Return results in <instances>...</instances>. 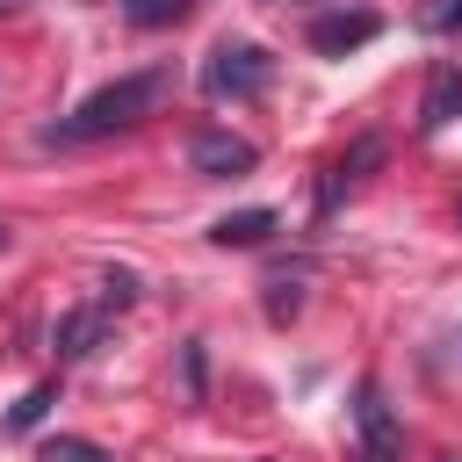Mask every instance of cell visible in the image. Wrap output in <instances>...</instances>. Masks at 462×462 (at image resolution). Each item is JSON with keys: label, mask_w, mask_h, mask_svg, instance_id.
I'll return each instance as SVG.
<instances>
[{"label": "cell", "mask_w": 462, "mask_h": 462, "mask_svg": "<svg viewBox=\"0 0 462 462\" xmlns=\"http://www.w3.org/2000/svg\"><path fill=\"white\" fill-rule=\"evenodd\" d=\"M166 94H173V65L123 72V79H108V87H94L65 123H51V130H43V144H94V137H116V130H130V123L159 116V101H166Z\"/></svg>", "instance_id": "1"}, {"label": "cell", "mask_w": 462, "mask_h": 462, "mask_svg": "<svg viewBox=\"0 0 462 462\" xmlns=\"http://www.w3.org/2000/svg\"><path fill=\"white\" fill-rule=\"evenodd\" d=\"M267 87H274V58H267V43L224 36V43L202 58V94H209V101H260Z\"/></svg>", "instance_id": "2"}, {"label": "cell", "mask_w": 462, "mask_h": 462, "mask_svg": "<svg viewBox=\"0 0 462 462\" xmlns=\"http://www.w3.org/2000/svg\"><path fill=\"white\" fill-rule=\"evenodd\" d=\"M354 426H361V440H354L346 462H404V433H397V419L383 404V383H361L354 390Z\"/></svg>", "instance_id": "3"}, {"label": "cell", "mask_w": 462, "mask_h": 462, "mask_svg": "<svg viewBox=\"0 0 462 462\" xmlns=\"http://www.w3.org/2000/svg\"><path fill=\"white\" fill-rule=\"evenodd\" d=\"M188 166L202 173V180H238V173H253L260 166V144L253 137H238V130H195L188 137Z\"/></svg>", "instance_id": "4"}, {"label": "cell", "mask_w": 462, "mask_h": 462, "mask_svg": "<svg viewBox=\"0 0 462 462\" xmlns=\"http://www.w3.org/2000/svg\"><path fill=\"white\" fill-rule=\"evenodd\" d=\"M375 36H383V14L375 7H332V14H310V29H303V43L318 58H346V51L375 43Z\"/></svg>", "instance_id": "5"}, {"label": "cell", "mask_w": 462, "mask_h": 462, "mask_svg": "<svg viewBox=\"0 0 462 462\" xmlns=\"http://www.w3.org/2000/svg\"><path fill=\"white\" fill-rule=\"evenodd\" d=\"M462 116V65L455 58H440L433 72H426V101H419V130H448Z\"/></svg>", "instance_id": "6"}, {"label": "cell", "mask_w": 462, "mask_h": 462, "mask_svg": "<svg viewBox=\"0 0 462 462\" xmlns=\"http://www.w3.org/2000/svg\"><path fill=\"white\" fill-rule=\"evenodd\" d=\"M101 325H108V303H79V310H65V318L51 325V354H58V361H79V354H94Z\"/></svg>", "instance_id": "7"}, {"label": "cell", "mask_w": 462, "mask_h": 462, "mask_svg": "<svg viewBox=\"0 0 462 462\" xmlns=\"http://www.w3.org/2000/svg\"><path fill=\"white\" fill-rule=\"evenodd\" d=\"M274 209H231V217H217L209 224V245H224V253H245V245H267L274 238Z\"/></svg>", "instance_id": "8"}, {"label": "cell", "mask_w": 462, "mask_h": 462, "mask_svg": "<svg viewBox=\"0 0 462 462\" xmlns=\"http://www.w3.org/2000/svg\"><path fill=\"white\" fill-rule=\"evenodd\" d=\"M43 462H116L101 440H79V433H51L43 440Z\"/></svg>", "instance_id": "9"}, {"label": "cell", "mask_w": 462, "mask_h": 462, "mask_svg": "<svg viewBox=\"0 0 462 462\" xmlns=\"http://www.w3.org/2000/svg\"><path fill=\"white\" fill-rule=\"evenodd\" d=\"M188 7H195V0H123V14H130L137 29H166V22H188Z\"/></svg>", "instance_id": "10"}, {"label": "cell", "mask_w": 462, "mask_h": 462, "mask_svg": "<svg viewBox=\"0 0 462 462\" xmlns=\"http://www.w3.org/2000/svg\"><path fill=\"white\" fill-rule=\"evenodd\" d=\"M51 404H58V383H36V390H22V404L7 411V426H14V433H29V426H43V411H51Z\"/></svg>", "instance_id": "11"}, {"label": "cell", "mask_w": 462, "mask_h": 462, "mask_svg": "<svg viewBox=\"0 0 462 462\" xmlns=\"http://www.w3.org/2000/svg\"><path fill=\"white\" fill-rule=\"evenodd\" d=\"M419 29H426V36H455V29H462V0H433V7H419Z\"/></svg>", "instance_id": "12"}, {"label": "cell", "mask_w": 462, "mask_h": 462, "mask_svg": "<svg viewBox=\"0 0 462 462\" xmlns=\"http://www.w3.org/2000/svg\"><path fill=\"white\" fill-rule=\"evenodd\" d=\"M296 310H303V289H296V282H267V318H274V325H289Z\"/></svg>", "instance_id": "13"}, {"label": "cell", "mask_w": 462, "mask_h": 462, "mask_svg": "<svg viewBox=\"0 0 462 462\" xmlns=\"http://www.w3.org/2000/svg\"><path fill=\"white\" fill-rule=\"evenodd\" d=\"M101 303H137V274L130 267H108L101 274Z\"/></svg>", "instance_id": "14"}, {"label": "cell", "mask_w": 462, "mask_h": 462, "mask_svg": "<svg viewBox=\"0 0 462 462\" xmlns=\"http://www.w3.org/2000/svg\"><path fill=\"white\" fill-rule=\"evenodd\" d=\"M7 7H14V0H0V14H7Z\"/></svg>", "instance_id": "15"}, {"label": "cell", "mask_w": 462, "mask_h": 462, "mask_svg": "<svg viewBox=\"0 0 462 462\" xmlns=\"http://www.w3.org/2000/svg\"><path fill=\"white\" fill-rule=\"evenodd\" d=\"M0 245H7V224H0Z\"/></svg>", "instance_id": "16"}, {"label": "cell", "mask_w": 462, "mask_h": 462, "mask_svg": "<svg viewBox=\"0 0 462 462\" xmlns=\"http://www.w3.org/2000/svg\"><path fill=\"white\" fill-rule=\"evenodd\" d=\"M440 462H455V455H440Z\"/></svg>", "instance_id": "17"}, {"label": "cell", "mask_w": 462, "mask_h": 462, "mask_svg": "<svg viewBox=\"0 0 462 462\" xmlns=\"http://www.w3.org/2000/svg\"><path fill=\"white\" fill-rule=\"evenodd\" d=\"M455 354H462V346H455Z\"/></svg>", "instance_id": "18"}]
</instances>
